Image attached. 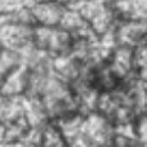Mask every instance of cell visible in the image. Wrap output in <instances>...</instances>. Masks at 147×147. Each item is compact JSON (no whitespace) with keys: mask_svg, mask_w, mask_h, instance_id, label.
<instances>
[{"mask_svg":"<svg viewBox=\"0 0 147 147\" xmlns=\"http://www.w3.org/2000/svg\"><path fill=\"white\" fill-rule=\"evenodd\" d=\"M22 3L25 4V7H32L36 3V0H22Z\"/></svg>","mask_w":147,"mask_h":147,"instance_id":"obj_13","label":"cell"},{"mask_svg":"<svg viewBox=\"0 0 147 147\" xmlns=\"http://www.w3.org/2000/svg\"><path fill=\"white\" fill-rule=\"evenodd\" d=\"M80 1H84V0H80Z\"/></svg>","mask_w":147,"mask_h":147,"instance_id":"obj_16","label":"cell"},{"mask_svg":"<svg viewBox=\"0 0 147 147\" xmlns=\"http://www.w3.org/2000/svg\"><path fill=\"white\" fill-rule=\"evenodd\" d=\"M57 1H59V3H62V4H65V5H69L70 3L72 1V0H57Z\"/></svg>","mask_w":147,"mask_h":147,"instance_id":"obj_14","label":"cell"},{"mask_svg":"<svg viewBox=\"0 0 147 147\" xmlns=\"http://www.w3.org/2000/svg\"><path fill=\"white\" fill-rule=\"evenodd\" d=\"M23 63L22 56L18 51L9 48H0V84L12 71Z\"/></svg>","mask_w":147,"mask_h":147,"instance_id":"obj_7","label":"cell"},{"mask_svg":"<svg viewBox=\"0 0 147 147\" xmlns=\"http://www.w3.org/2000/svg\"><path fill=\"white\" fill-rule=\"evenodd\" d=\"M74 35L61 26H40L34 28V44L51 57L70 53Z\"/></svg>","mask_w":147,"mask_h":147,"instance_id":"obj_1","label":"cell"},{"mask_svg":"<svg viewBox=\"0 0 147 147\" xmlns=\"http://www.w3.org/2000/svg\"><path fill=\"white\" fill-rule=\"evenodd\" d=\"M41 145L45 146H63L67 145V141L54 120H49L41 128Z\"/></svg>","mask_w":147,"mask_h":147,"instance_id":"obj_8","label":"cell"},{"mask_svg":"<svg viewBox=\"0 0 147 147\" xmlns=\"http://www.w3.org/2000/svg\"><path fill=\"white\" fill-rule=\"evenodd\" d=\"M115 125L110 117L99 111H92L85 115L83 123V136L89 145L112 143Z\"/></svg>","mask_w":147,"mask_h":147,"instance_id":"obj_2","label":"cell"},{"mask_svg":"<svg viewBox=\"0 0 147 147\" xmlns=\"http://www.w3.org/2000/svg\"><path fill=\"white\" fill-rule=\"evenodd\" d=\"M134 66L138 78L147 80V38L134 48Z\"/></svg>","mask_w":147,"mask_h":147,"instance_id":"obj_9","label":"cell"},{"mask_svg":"<svg viewBox=\"0 0 147 147\" xmlns=\"http://www.w3.org/2000/svg\"><path fill=\"white\" fill-rule=\"evenodd\" d=\"M117 44L136 48L147 38V20H123L115 27Z\"/></svg>","mask_w":147,"mask_h":147,"instance_id":"obj_3","label":"cell"},{"mask_svg":"<svg viewBox=\"0 0 147 147\" xmlns=\"http://www.w3.org/2000/svg\"><path fill=\"white\" fill-rule=\"evenodd\" d=\"M67 5L57 0L36 1L31 7L36 25L40 26H59Z\"/></svg>","mask_w":147,"mask_h":147,"instance_id":"obj_4","label":"cell"},{"mask_svg":"<svg viewBox=\"0 0 147 147\" xmlns=\"http://www.w3.org/2000/svg\"><path fill=\"white\" fill-rule=\"evenodd\" d=\"M111 3L119 21L147 20V0H116Z\"/></svg>","mask_w":147,"mask_h":147,"instance_id":"obj_6","label":"cell"},{"mask_svg":"<svg viewBox=\"0 0 147 147\" xmlns=\"http://www.w3.org/2000/svg\"><path fill=\"white\" fill-rule=\"evenodd\" d=\"M134 132L140 145H147V111L141 112L134 117Z\"/></svg>","mask_w":147,"mask_h":147,"instance_id":"obj_10","label":"cell"},{"mask_svg":"<svg viewBox=\"0 0 147 147\" xmlns=\"http://www.w3.org/2000/svg\"><path fill=\"white\" fill-rule=\"evenodd\" d=\"M0 48H1V45H0Z\"/></svg>","mask_w":147,"mask_h":147,"instance_id":"obj_17","label":"cell"},{"mask_svg":"<svg viewBox=\"0 0 147 147\" xmlns=\"http://www.w3.org/2000/svg\"><path fill=\"white\" fill-rule=\"evenodd\" d=\"M30 85V67L22 63L12 71L0 84V92L5 96H26Z\"/></svg>","mask_w":147,"mask_h":147,"instance_id":"obj_5","label":"cell"},{"mask_svg":"<svg viewBox=\"0 0 147 147\" xmlns=\"http://www.w3.org/2000/svg\"><path fill=\"white\" fill-rule=\"evenodd\" d=\"M7 143V125L5 123L0 121V145Z\"/></svg>","mask_w":147,"mask_h":147,"instance_id":"obj_12","label":"cell"},{"mask_svg":"<svg viewBox=\"0 0 147 147\" xmlns=\"http://www.w3.org/2000/svg\"><path fill=\"white\" fill-rule=\"evenodd\" d=\"M23 7L22 0H0V14H12Z\"/></svg>","mask_w":147,"mask_h":147,"instance_id":"obj_11","label":"cell"},{"mask_svg":"<svg viewBox=\"0 0 147 147\" xmlns=\"http://www.w3.org/2000/svg\"><path fill=\"white\" fill-rule=\"evenodd\" d=\"M109 1H116V0H109Z\"/></svg>","mask_w":147,"mask_h":147,"instance_id":"obj_15","label":"cell"}]
</instances>
